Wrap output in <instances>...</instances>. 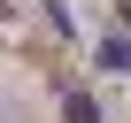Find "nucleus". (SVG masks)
<instances>
[{"instance_id":"nucleus-1","label":"nucleus","mask_w":131,"mask_h":123,"mask_svg":"<svg viewBox=\"0 0 131 123\" xmlns=\"http://www.w3.org/2000/svg\"><path fill=\"white\" fill-rule=\"evenodd\" d=\"M62 115H70V123H100V115H93V100H85V92H70V100H62Z\"/></svg>"}]
</instances>
